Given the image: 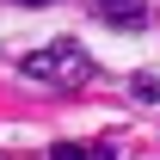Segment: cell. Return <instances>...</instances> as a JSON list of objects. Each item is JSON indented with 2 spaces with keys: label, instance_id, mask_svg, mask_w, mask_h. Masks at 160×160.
Here are the masks:
<instances>
[{
  "label": "cell",
  "instance_id": "obj_1",
  "mask_svg": "<svg viewBox=\"0 0 160 160\" xmlns=\"http://www.w3.org/2000/svg\"><path fill=\"white\" fill-rule=\"evenodd\" d=\"M31 80H49V86H86L92 80V56H80V43H49L25 62Z\"/></svg>",
  "mask_w": 160,
  "mask_h": 160
},
{
  "label": "cell",
  "instance_id": "obj_2",
  "mask_svg": "<svg viewBox=\"0 0 160 160\" xmlns=\"http://www.w3.org/2000/svg\"><path fill=\"white\" fill-rule=\"evenodd\" d=\"M49 160H117V148L111 142H56Z\"/></svg>",
  "mask_w": 160,
  "mask_h": 160
},
{
  "label": "cell",
  "instance_id": "obj_4",
  "mask_svg": "<svg viewBox=\"0 0 160 160\" xmlns=\"http://www.w3.org/2000/svg\"><path fill=\"white\" fill-rule=\"evenodd\" d=\"M25 6H49V0H25Z\"/></svg>",
  "mask_w": 160,
  "mask_h": 160
},
{
  "label": "cell",
  "instance_id": "obj_3",
  "mask_svg": "<svg viewBox=\"0 0 160 160\" xmlns=\"http://www.w3.org/2000/svg\"><path fill=\"white\" fill-rule=\"evenodd\" d=\"M105 6H111V12H117V19H123V12H129V19H136V0H105Z\"/></svg>",
  "mask_w": 160,
  "mask_h": 160
}]
</instances>
